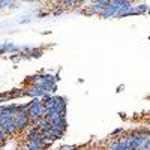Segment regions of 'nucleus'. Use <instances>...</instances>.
<instances>
[{
  "mask_svg": "<svg viewBox=\"0 0 150 150\" xmlns=\"http://www.w3.org/2000/svg\"><path fill=\"white\" fill-rule=\"evenodd\" d=\"M15 125H17V131H24L27 126H30L29 114H18L15 117Z\"/></svg>",
  "mask_w": 150,
  "mask_h": 150,
  "instance_id": "f257e3e1",
  "label": "nucleus"
},
{
  "mask_svg": "<svg viewBox=\"0 0 150 150\" xmlns=\"http://www.w3.org/2000/svg\"><path fill=\"white\" fill-rule=\"evenodd\" d=\"M39 138H42V137H41V129L38 126H32L30 129H27V132H26V141L27 143L29 141H35V140H39Z\"/></svg>",
  "mask_w": 150,
  "mask_h": 150,
  "instance_id": "f03ea898",
  "label": "nucleus"
},
{
  "mask_svg": "<svg viewBox=\"0 0 150 150\" xmlns=\"http://www.w3.org/2000/svg\"><path fill=\"white\" fill-rule=\"evenodd\" d=\"M65 129H66V123H63V125H51V131L53 132V135L56 137L57 140H60L62 137H63V134H65Z\"/></svg>",
  "mask_w": 150,
  "mask_h": 150,
  "instance_id": "7ed1b4c3",
  "label": "nucleus"
},
{
  "mask_svg": "<svg viewBox=\"0 0 150 150\" xmlns=\"http://www.w3.org/2000/svg\"><path fill=\"white\" fill-rule=\"evenodd\" d=\"M3 129L6 131V134H8L9 137H12V135H14V134L17 132V125H15V119H12V120H6V123H5Z\"/></svg>",
  "mask_w": 150,
  "mask_h": 150,
  "instance_id": "20e7f679",
  "label": "nucleus"
},
{
  "mask_svg": "<svg viewBox=\"0 0 150 150\" xmlns=\"http://www.w3.org/2000/svg\"><path fill=\"white\" fill-rule=\"evenodd\" d=\"M38 128L41 129V132H44V131H48V129H51V122H50L48 119H39L38 120Z\"/></svg>",
  "mask_w": 150,
  "mask_h": 150,
  "instance_id": "39448f33",
  "label": "nucleus"
},
{
  "mask_svg": "<svg viewBox=\"0 0 150 150\" xmlns=\"http://www.w3.org/2000/svg\"><path fill=\"white\" fill-rule=\"evenodd\" d=\"M128 132L125 131V129H122V128H119V129H116V131H112L111 132V138H117V137H120V138H123L125 135H126Z\"/></svg>",
  "mask_w": 150,
  "mask_h": 150,
  "instance_id": "423d86ee",
  "label": "nucleus"
},
{
  "mask_svg": "<svg viewBox=\"0 0 150 150\" xmlns=\"http://www.w3.org/2000/svg\"><path fill=\"white\" fill-rule=\"evenodd\" d=\"M60 150H80V147H74V146H62Z\"/></svg>",
  "mask_w": 150,
  "mask_h": 150,
  "instance_id": "0eeeda50",
  "label": "nucleus"
},
{
  "mask_svg": "<svg viewBox=\"0 0 150 150\" xmlns=\"http://www.w3.org/2000/svg\"><path fill=\"white\" fill-rule=\"evenodd\" d=\"M149 114H150V111H149Z\"/></svg>",
  "mask_w": 150,
  "mask_h": 150,
  "instance_id": "6e6552de",
  "label": "nucleus"
}]
</instances>
